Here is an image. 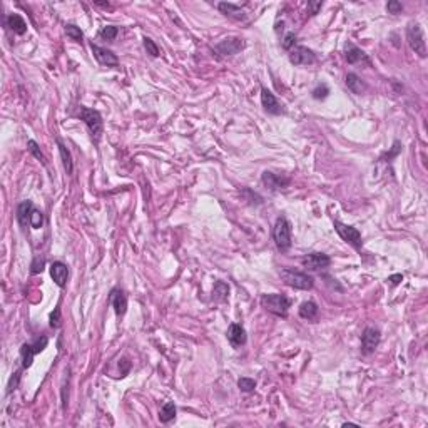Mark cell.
I'll return each instance as SVG.
<instances>
[{"instance_id":"cell-1","label":"cell","mask_w":428,"mask_h":428,"mask_svg":"<svg viewBox=\"0 0 428 428\" xmlns=\"http://www.w3.org/2000/svg\"><path fill=\"white\" fill-rule=\"evenodd\" d=\"M279 276H281L284 284H288V286H291L294 289L308 291V289H311L313 284H315V279H313L310 274L301 273V271H296V269H291V268L281 269L279 271Z\"/></svg>"},{"instance_id":"cell-2","label":"cell","mask_w":428,"mask_h":428,"mask_svg":"<svg viewBox=\"0 0 428 428\" xmlns=\"http://www.w3.org/2000/svg\"><path fill=\"white\" fill-rule=\"evenodd\" d=\"M261 305H263V308L266 311L273 313V315L276 316H281V318H284V316L288 315V310L289 306H291V301H289V298H286L284 294H264L263 298H261Z\"/></svg>"},{"instance_id":"cell-3","label":"cell","mask_w":428,"mask_h":428,"mask_svg":"<svg viewBox=\"0 0 428 428\" xmlns=\"http://www.w3.org/2000/svg\"><path fill=\"white\" fill-rule=\"evenodd\" d=\"M81 119L86 122V126L89 127L92 137L95 139V142H99L100 136H102L104 131V122H102V116L99 114V110L95 109H89V107H81Z\"/></svg>"},{"instance_id":"cell-4","label":"cell","mask_w":428,"mask_h":428,"mask_svg":"<svg viewBox=\"0 0 428 428\" xmlns=\"http://www.w3.org/2000/svg\"><path fill=\"white\" fill-rule=\"evenodd\" d=\"M273 239L279 251H286L291 246V226L286 218H278L273 229Z\"/></svg>"},{"instance_id":"cell-5","label":"cell","mask_w":428,"mask_h":428,"mask_svg":"<svg viewBox=\"0 0 428 428\" xmlns=\"http://www.w3.org/2000/svg\"><path fill=\"white\" fill-rule=\"evenodd\" d=\"M407 40L410 44L412 50H415V54H418L420 57H427V44H425V37H423V30L420 24H408L407 27Z\"/></svg>"},{"instance_id":"cell-6","label":"cell","mask_w":428,"mask_h":428,"mask_svg":"<svg viewBox=\"0 0 428 428\" xmlns=\"http://www.w3.org/2000/svg\"><path fill=\"white\" fill-rule=\"evenodd\" d=\"M49 340L47 337H40L37 338L34 343H24L20 348V356H22V366L24 368H29L32 365V361H34V356L37 355V353L44 351L45 346H47Z\"/></svg>"},{"instance_id":"cell-7","label":"cell","mask_w":428,"mask_h":428,"mask_svg":"<svg viewBox=\"0 0 428 428\" xmlns=\"http://www.w3.org/2000/svg\"><path fill=\"white\" fill-rule=\"evenodd\" d=\"M335 229H337V233L342 236L343 241L351 245L355 250H360L361 248V233L358 231L356 228L343 224V223H340V221H335Z\"/></svg>"},{"instance_id":"cell-8","label":"cell","mask_w":428,"mask_h":428,"mask_svg":"<svg viewBox=\"0 0 428 428\" xmlns=\"http://www.w3.org/2000/svg\"><path fill=\"white\" fill-rule=\"evenodd\" d=\"M289 62L294 64V66H310V64L316 62V55L308 47L294 45V47L289 50Z\"/></svg>"},{"instance_id":"cell-9","label":"cell","mask_w":428,"mask_h":428,"mask_svg":"<svg viewBox=\"0 0 428 428\" xmlns=\"http://www.w3.org/2000/svg\"><path fill=\"white\" fill-rule=\"evenodd\" d=\"M214 49L221 55H234L245 49V40L241 37H228V39L221 40L219 44H216Z\"/></svg>"},{"instance_id":"cell-10","label":"cell","mask_w":428,"mask_h":428,"mask_svg":"<svg viewBox=\"0 0 428 428\" xmlns=\"http://www.w3.org/2000/svg\"><path fill=\"white\" fill-rule=\"evenodd\" d=\"M301 263L308 269L320 271V269L328 268V266L331 264V257L328 255H325V253H310V255H306L305 257H303Z\"/></svg>"},{"instance_id":"cell-11","label":"cell","mask_w":428,"mask_h":428,"mask_svg":"<svg viewBox=\"0 0 428 428\" xmlns=\"http://www.w3.org/2000/svg\"><path fill=\"white\" fill-rule=\"evenodd\" d=\"M380 343V330L373 328V326H368L365 328L361 335V351L365 355H371L375 351V348Z\"/></svg>"},{"instance_id":"cell-12","label":"cell","mask_w":428,"mask_h":428,"mask_svg":"<svg viewBox=\"0 0 428 428\" xmlns=\"http://www.w3.org/2000/svg\"><path fill=\"white\" fill-rule=\"evenodd\" d=\"M90 49H92V54H94V57L97 59V62L100 64V66H107V67L119 66V59L112 50L99 47V45H95L94 42L90 44Z\"/></svg>"},{"instance_id":"cell-13","label":"cell","mask_w":428,"mask_h":428,"mask_svg":"<svg viewBox=\"0 0 428 428\" xmlns=\"http://www.w3.org/2000/svg\"><path fill=\"white\" fill-rule=\"evenodd\" d=\"M261 102H263V107L268 114H273V116H279V114H283L281 104L278 102V99L274 97L273 92L268 90L266 87H261Z\"/></svg>"},{"instance_id":"cell-14","label":"cell","mask_w":428,"mask_h":428,"mask_svg":"<svg viewBox=\"0 0 428 428\" xmlns=\"http://www.w3.org/2000/svg\"><path fill=\"white\" fill-rule=\"evenodd\" d=\"M263 184L266 187H269L271 191H278V189H283L289 184V177L286 176H279V174H274V172H269V171H264L263 172Z\"/></svg>"},{"instance_id":"cell-15","label":"cell","mask_w":428,"mask_h":428,"mask_svg":"<svg viewBox=\"0 0 428 428\" xmlns=\"http://www.w3.org/2000/svg\"><path fill=\"white\" fill-rule=\"evenodd\" d=\"M50 276H52V279L59 288H64L67 283V276H69L67 266L61 263V261H54V263L50 264Z\"/></svg>"},{"instance_id":"cell-16","label":"cell","mask_w":428,"mask_h":428,"mask_svg":"<svg viewBox=\"0 0 428 428\" xmlns=\"http://www.w3.org/2000/svg\"><path fill=\"white\" fill-rule=\"evenodd\" d=\"M109 301H110V305H112V308H114V311H116V315H124V313H126V310H127V296L126 294H124V291L122 289H112V291H110V296H109Z\"/></svg>"},{"instance_id":"cell-17","label":"cell","mask_w":428,"mask_h":428,"mask_svg":"<svg viewBox=\"0 0 428 428\" xmlns=\"http://www.w3.org/2000/svg\"><path fill=\"white\" fill-rule=\"evenodd\" d=\"M228 340H229V343H231L233 346H236V348L243 346V344L246 343V331H245V328H243L241 325H238V323L229 325Z\"/></svg>"},{"instance_id":"cell-18","label":"cell","mask_w":428,"mask_h":428,"mask_svg":"<svg viewBox=\"0 0 428 428\" xmlns=\"http://www.w3.org/2000/svg\"><path fill=\"white\" fill-rule=\"evenodd\" d=\"M34 211V206H32L30 201H24L18 204L17 208V219L20 223L22 228H27V224H30V214Z\"/></svg>"},{"instance_id":"cell-19","label":"cell","mask_w":428,"mask_h":428,"mask_svg":"<svg viewBox=\"0 0 428 428\" xmlns=\"http://www.w3.org/2000/svg\"><path fill=\"white\" fill-rule=\"evenodd\" d=\"M218 8L221 12L224 13L226 17H231V18H236V20H241L245 18V12L239 5H234V3H228V2H221L218 3Z\"/></svg>"},{"instance_id":"cell-20","label":"cell","mask_w":428,"mask_h":428,"mask_svg":"<svg viewBox=\"0 0 428 428\" xmlns=\"http://www.w3.org/2000/svg\"><path fill=\"white\" fill-rule=\"evenodd\" d=\"M344 57H346L348 64H356L360 61H366L365 52L353 44H346V47H344Z\"/></svg>"},{"instance_id":"cell-21","label":"cell","mask_w":428,"mask_h":428,"mask_svg":"<svg viewBox=\"0 0 428 428\" xmlns=\"http://www.w3.org/2000/svg\"><path fill=\"white\" fill-rule=\"evenodd\" d=\"M7 25L10 27V30H13L18 35H22V34H25V32H27L25 20L20 15H17V13H10V15L7 17Z\"/></svg>"},{"instance_id":"cell-22","label":"cell","mask_w":428,"mask_h":428,"mask_svg":"<svg viewBox=\"0 0 428 428\" xmlns=\"http://www.w3.org/2000/svg\"><path fill=\"white\" fill-rule=\"evenodd\" d=\"M320 313V308L315 301H305L300 306V316L305 320H315Z\"/></svg>"},{"instance_id":"cell-23","label":"cell","mask_w":428,"mask_h":428,"mask_svg":"<svg viewBox=\"0 0 428 428\" xmlns=\"http://www.w3.org/2000/svg\"><path fill=\"white\" fill-rule=\"evenodd\" d=\"M344 82H346L348 89L351 90L353 94H363V92H365V84H363L361 79L356 76V74L349 72L348 76H346V81H344Z\"/></svg>"},{"instance_id":"cell-24","label":"cell","mask_w":428,"mask_h":428,"mask_svg":"<svg viewBox=\"0 0 428 428\" xmlns=\"http://www.w3.org/2000/svg\"><path fill=\"white\" fill-rule=\"evenodd\" d=\"M176 417V407H174L172 402H168L161 407V412H159V420L163 423H169L171 420H174Z\"/></svg>"},{"instance_id":"cell-25","label":"cell","mask_w":428,"mask_h":428,"mask_svg":"<svg viewBox=\"0 0 428 428\" xmlns=\"http://www.w3.org/2000/svg\"><path fill=\"white\" fill-rule=\"evenodd\" d=\"M57 146H59V153H61V158H62L64 168H66L67 174H72V171H74V164H72L71 153H69V151H67V147L64 146L61 141H57Z\"/></svg>"},{"instance_id":"cell-26","label":"cell","mask_w":428,"mask_h":428,"mask_svg":"<svg viewBox=\"0 0 428 428\" xmlns=\"http://www.w3.org/2000/svg\"><path fill=\"white\" fill-rule=\"evenodd\" d=\"M228 293H229L228 284L223 283V281H218L214 284V289H213V300L214 301H226Z\"/></svg>"},{"instance_id":"cell-27","label":"cell","mask_w":428,"mask_h":428,"mask_svg":"<svg viewBox=\"0 0 428 428\" xmlns=\"http://www.w3.org/2000/svg\"><path fill=\"white\" fill-rule=\"evenodd\" d=\"M119 34V29L116 25H105L99 30V37L104 40H114Z\"/></svg>"},{"instance_id":"cell-28","label":"cell","mask_w":428,"mask_h":428,"mask_svg":"<svg viewBox=\"0 0 428 428\" xmlns=\"http://www.w3.org/2000/svg\"><path fill=\"white\" fill-rule=\"evenodd\" d=\"M66 34H67V37H71L74 42H82V39H84L82 30L77 25H72V24L66 25Z\"/></svg>"},{"instance_id":"cell-29","label":"cell","mask_w":428,"mask_h":428,"mask_svg":"<svg viewBox=\"0 0 428 428\" xmlns=\"http://www.w3.org/2000/svg\"><path fill=\"white\" fill-rule=\"evenodd\" d=\"M142 42H144V49L147 50V54H149L151 57H159V47L156 45V42L153 39L144 37V39H142Z\"/></svg>"},{"instance_id":"cell-30","label":"cell","mask_w":428,"mask_h":428,"mask_svg":"<svg viewBox=\"0 0 428 428\" xmlns=\"http://www.w3.org/2000/svg\"><path fill=\"white\" fill-rule=\"evenodd\" d=\"M238 386H239V390H241V392L250 393V392H253V390L256 388V381L253 378H239Z\"/></svg>"},{"instance_id":"cell-31","label":"cell","mask_w":428,"mask_h":428,"mask_svg":"<svg viewBox=\"0 0 428 428\" xmlns=\"http://www.w3.org/2000/svg\"><path fill=\"white\" fill-rule=\"evenodd\" d=\"M328 94H330V89H328V86H325V84H320L318 87H315L313 92H311L313 99H316V100L326 99V97H328Z\"/></svg>"},{"instance_id":"cell-32","label":"cell","mask_w":428,"mask_h":428,"mask_svg":"<svg viewBox=\"0 0 428 428\" xmlns=\"http://www.w3.org/2000/svg\"><path fill=\"white\" fill-rule=\"evenodd\" d=\"M42 224H44V214L40 213L39 209H34L30 214V226L39 229V228H42Z\"/></svg>"},{"instance_id":"cell-33","label":"cell","mask_w":428,"mask_h":428,"mask_svg":"<svg viewBox=\"0 0 428 428\" xmlns=\"http://www.w3.org/2000/svg\"><path fill=\"white\" fill-rule=\"evenodd\" d=\"M27 146H29V151H30V153L34 154L35 158L40 161V163H42V164H47V161H45L44 154L40 153V149H39V146H37V142H35V141H29V142H27Z\"/></svg>"},{"instance_id":"cell-34","label":"cell","mask_w":428,"mask_h":428,"mask_svg":"<svg viewBox=\"0 0 428 428\" xmlns=\"http://www.w3.org/2000/svg\"><path fill=\"white\" fill-rule=\"evenodd\" d=\"M294 45H296V34L289 32V34H286V37H284V40H283V49L289 52V50H291Z\"/></svg>"},{"instance_id":"cell-35","label":"cell","mask_w":428,"mask_h":428,"mask_svg":"<svg viewBox=\"0 0 428 428\" xmlns=\"http://www.w3.org/2000/svg\"><path fill=\"white\" fill-rule=\"evenodd\" d=\"M50 326L52 328H59L61 326V310L59 308H55L54 313L50 315Z\"/></svg>"},{"instance_id":"cell-36","label":"cell","mask_w":428,"mask_h":428,"mask_svg":"<svg viewBox=\"0 0 428 428\" xmlns=\"http://www.w3.org/2000/svg\"><path fill=\"white\" fill-rule=\"evenodd\" d=\"M386 10L390 13H400L403 10V5L400 2H397V0H392V2L386 3Z\"/></svg>"},{"instance_id":"cell-37","label":"cell","mask_w":428,"mask_h":428,"mask_svg":"<svg viewBox=\"0 0 428 428\" xmlns=\"http://www.w3.org/2000/svg\"><path fill=\"white\" fill-rule=\"evenodd\" d=\"M321 7H323V2H308V12H310L311 15L318 13V10Z\"/></svg>"},{"instance_id":"cell-38","label":"cell","mask_w":428,"mask_h":428,"mask_svg":"<svg viewBox=\"0 0 428 428\" xmlns=\"http://www.w3.org/2000/svg\"><path fill=\"white\" fill-rule=\"evenodd\" d=\"M398 153H400V142H398V141H395L393 149L390 151V153H386V154L383 156V159H388V161H390V159H393Z\"/></svg>"},{"instance_id":"cell-39","label":"cell","mask_w":428,"mask_h":428,"mask_svg":"<svg viewBox=\"0 0 428 428\" xmlns=\"http://www.w3.org/2000/svg\"><path fill=\"white\" fill-rule=\"evenodd\" d=\"M119 368H121V376H126L129 373V370H131V363L124 358V360L119 361Z\"/></svg>"},{"instance_id":"cell-40","label":"cell","mask_w":428,"mask_h":428,"mask_svg":"<svg viewBox=\"0 0 428 428\" xmlns=\"http://www.w3.org/2000/svg\"><path fill=\"white\" fill-rule=\"evenodd\" d=\"M42 269H44V261H40V263H39V259H35L34 264H32V273L37 274V273H40Z\"/></svg>"},{"instance_id":"cell-41","label":"cell","mask_w":428,"mask_h":428,"mask_svg":"<svg viewBox=\"0 0 428 428\" xmlns=\"http://www.w3.org/2000/svg\"><path fill=\"white\" fill-rule=\"evenodd\" d=\"M388 281H392V284L395 286V284H400V281H403V276L402 274H393V276H390Z\"/></svg>"}]
</instances>
